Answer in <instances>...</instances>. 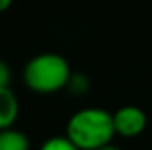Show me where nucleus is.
<instances>
[{"label": "nucleus", "instance_id": "20e7f679", "mask_svg": "<svg viewBox=\"0 0 152 150\" xmlns=\"http://www.w3.org/2000/svg\"><path fill=\"white\" fill-rule=\"evenodd\" d=\"M20 115V103L9 87L0 88V129L12 127Z\"/></svg>", "mask_w": 152, "mask_h": 150}, {"label": "nucleus", "instance_id": "f03ea898", "mask_svg": "<svg viewBox=\"0 0 152 150\" xmlns=\"http://www.w3.org/2000/svg\"><path fill=\"white\" fill-rule=\"evenodd\" d=\"M73 74L69 62L58 53H39L23 67V83L30 92L41 95L60 92Z\"/></svg>", "mask_w": 152, "mask_h": 150}, {"label": "nucleus", "instance_id": "6e6552de", "mask_svg": "<svg viewBox=\"0 0 152 150\" xmlns=\"http://www.w3.org/2000/svg\"><path fill=\"white\" fill-rule=\"evenodd\" d=\"M11 79H12L11 67L0 58V88H2V87H9V85H11Z\"/></svg>", "mask_w": 152, "mask_h": 150}, {"label": "nucleus", "instance_id": "0eeeda50", "mask_svg": "<svg viewBox=\"0 0 152 150\" xmlns=\"http://www.w3.org/2000/svg\"><path fill=\"white\" fill-rule=\"evenodd\" d=\"M66 88H67L71 94H75V95H83V94L88 92V88H90V81H88L87 76L81 74V73H73L71 78H69V83H67Z\"/></svg>", "mask_w": 152, "mask_h": 150}, {"label": "nucleus", "instance_id": "f257e3e1", "mask_svg": "<svg viewBox=\"0 0 152 150\" xmlns=\"http://www.w3.org/2000/svg\"><path fill=\"white\" fill-rule=\"evenodd\" d=\"M66 136L80 150H97L104 145H110L117 136L113 113L103 108L78 110L66 124Z\"/></svg>", "mask_w": 152, "mask_h": 150}, {"label": "nucleus", "instance_id": "7ed1b4c3", "mask_svg": "<svg viewBox=\"0 0 152 150\" xmlns=\"http://www.w3.org/2000/svg\"><path fill=\"white\" fill-rule=\"evenodd\" d=\"M113 124L117 136L122 138H136L147 127V115L142 108L127 104L113 113Z\"/></svg>", "mask_w": 152, "mask_h": 150}, {"label": "nucleus", "instance_id": "9d476101", "mask_svg": "<svg viewBox=\"0 0 152 150\" xmlns=\"http://www.w3.org/2000/svg\"><path fill=\"white\" fill-rule=\"evenodd\" d=\"M97 150H120V149H118V147H115V145H112V143H110V145H104V147H101V149H97Z\"/></svg>", "mask_w": 152, "mask_h": 150}, {"label": "nucleus", "instance_id": "1a4fd4ad", "mask_svg": "<svg viewBox=\"0 0 152 150\" xmlns=\"http://www.w3.org/2000/svg\"><path fill=\"white\" fill-rule=\"evenodd\" d=\"M12 5V0H0V12H5Z\"/></svg>", "mask_w": 152, "mask_h": 150}, {"label": "nucleus", "instance_id": "39448f33", "mask_svg": "<svg viewBox=\"0 0 152 150\" xmlns=\"http://www.w3.org/2000/svg\"><path fill=\"white\" fill-rule=\"evenodd\" d=\"M0 150H30V140L20 129H0Z\"/></svg>", "mask_w": 152, "mask_h": 150}, {"label": "nucleus", "instance_id": "423d86ee", "mask_svg": "<svg viewBox=\"0 0 152 150\" xmlns=\"http://www.w3.org/2000/svg\"><path fill=\"white\" fill-rule=\"evenodd\" d=\"M39 150H80V149L64 134V136L48 138L46 141H42V145L39 147Z\"/></svg>", "mask_w": 152, "mask_h": 150}]
</instances>
